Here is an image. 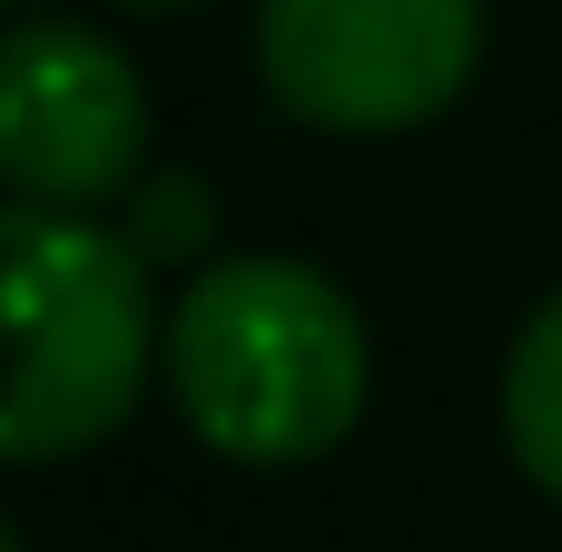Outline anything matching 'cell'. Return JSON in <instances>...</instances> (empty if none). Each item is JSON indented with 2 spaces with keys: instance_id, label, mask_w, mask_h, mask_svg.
<instances>
[{
  "instance_id": "cell-6",
  "label": "cell",
  "mask_w": 562,
  "mask_h": 552,
  "mask_svg": "<svg viewBox=\"0 0 562 552\" xmlns=\"http://www.w3.org/2000/svg\"><path fill=\"white\" fill-rule=\"evenodd\" d=\"M207 237H217L207 178H158V188H138V217H128V247H138V257H198Z\"/></svg>"
},
{
  "instance_id": "cell-2",
  "label": "cell",
  "mask_w": 562,
  "mask_h": 552,
  "mask_svg": "<svg viewBox=\"0 0 562 552\" xmlns=\"http://www.w3.org/2000/svg\"><path fill=\"white\" fill-rule=\"evenodd\" d=\"M0 306H10V385H0V454L59 464L109 444L138 395L148 356H168L148 316V257L79 207H0Z\"/></svg>"
},
{
  "instance_id": "cell-3",
  "label": "cell",
  "mask_w": 562,
  "mask_h": 552,
  "mask_svg": "<svg viewBox=\"0 0 562 552\" xmlns=\"http://www.w3.org/2000/svg\"><path fill=\"white\" fill-rule=\"evenodd\" d=\"M484 59V0H257V79L336 138L425 128Z\"/></svg>"
},
{
  "instance_id": "cell-4",
  "label": "cell",
  "mask_w": 562,
  "mask_h": 552,
  "mask_svg": "<svg viewBox=\"0 0 562 552\" xmlns=\"http://www.w3.org/2000/svg\"><path fill=\"white\" fill-rule=\"evenodd\" d=\"M148 168V89L119 40L79 20H20L0 40V178L30 207L128 198Z\"/></svg>"
},
{
  "instance_id": "cell-8",
  "label": "cell",
  "mask_w": 562,
  "mask_h": 552,
  "mask_svg": "<svg viewBox=\"0 0 562 552\" xmlns=\"http://www.w3.org/2000/svg\"><path fill=\"white\" fill-rule=\"evenodd\" d=\"M0 552H20V533H0Z\"/></svg>"
},
{
  "instance_id": "cell-5",
  "label": "cell",
  "mask_w": 562,
  "mask_h": 552,
  "mask_svg": "<svg viewBox=\"0 0 562 552\" xmlns=\"http://www.w3.org/2000/svg\"><path fill=\"white\" fill-rule=\"evenodd\" d=\"M504 444H514V464L562 504V286L524 316V336L504 356Z\"/></svg>"
},
{
  "instance_id": "cell-7",
  "label": "cell",
  "mask_w": 562,
  "mask_h": 552,
  "mask_svg": "<svg viewBox=\"0 0 562 552\" xmlns=\"http://www.w3.org/2000/svg\"><path fill=\"white\" fill-rule=\"evenodd\" d=\"M119 10H148V20H168V10H198V0H119Z\"/></svg>"
},
{
  "instance_id": "cell-1",
  "label": "cell",
  "mask_w": 562,
  "mask_h": 552,
  "mask_svg": "<svg viewBox=\"0 0 562 552\" xmlns=\"http://www.w3.org/2000/svg\"><path fill=\"white\" fill-rule=\"evenodd\" d=\"M168 395L188 435L227 464L286 474L356 435L366 415V316L306 257H217L168 306Z\"/></svg>"
}]
</instances>
